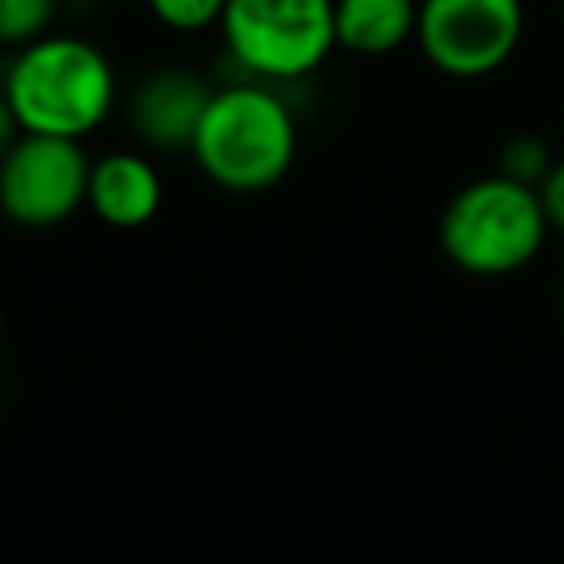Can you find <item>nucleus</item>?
Here are the masks:
<instances>
[{
	"label": "nucleus",
	"instance_id": "f257e3e1",
	"mask_svg": "<svg viewBox=\"0 0 564 564\" xmlns=\"http://www.w3.org/2000/svg\"><path fill=\"white\" fill-rule=\"evenodd\" d=\"M299 117L282 86L259 78H236L213 86L202 112L189 159L225 194H267L291 174L299 159Z\"/></svg>",
	"mask_w": 564,
	"mask_h": 564
},
{
	"label": "nucleus",
	"instance_id": "f03ea898",
	"mask_svg": "<svg viewBox=\"0 0 564 564\" xmlns=\"http://www.w3.org/2000/svg\"><path fill=\"white\" fill-rule=\"evenodd\" d=\"M24 132L89 140L120 105V74L86 35L47 32L12 51L0 82Z\"/></svg>",
	"mask_w": 564,
	"mask_h": 564
},
{
	"label": "nucleus",
	"instance_id": "7ed1b4c3",
	"mask_svg": "<svg viewBox=\"0 0 564 564\" xmlns=\"http://www.w3.org/2000/svg\"><path fill=\"white\" fill-rule=\"evenodd\" d=\"M549 217L541 209L538 186H525L507 174L460 186L437 220V243L445 259L476 279H507L530 267L549 240Z\"/></svg>",
	"mask_w": 564,
	"mask_h": 564
},
{
	"label": "nucleus",
	"instance_id": "20e7f679",
	"mask_svg": "<svg viewBox=\"0 0 564 564\" xmlns=\"http://www.w3.org/2000/svg\"><path fill=\"white\" fill-rule=\"evenodd\" d=\"M217 32L236 70L294 86L337 51V0H228Z\"/></svg>",
	"mask_w": 564,
	"mask_h": 564
},
{
	"label": "nucleus",
	"instance_id": "39448f33",
	"mask_svg": "<svg viewBox=\"0 0 564 564\" xmlns=\"http://www.w3.org/2000/svg\"><path fill=\"white\" fill-rule=\"evenodd\" d=\"M525 0H417V51L437 74L479 82L518 55Z\"/></svg>",
	"mask_w": 564,
	"mask_h": 564
},
{
	"label": "nucleus",
	"instance_id": "423d86ee",
	"mask_svg": "<svg viewBox=\"0 0 564 564\" xmlns=\"http://www.w3.org/2000/svg\"><path fill=\"white\" fill-rule=\"evenodd\" d=\"M89 166L86 140L24 132L0 159V213L28 232L66 225L86 209Z\"/></svg>",
	"mask_w": 564,
	"mask_h": 564
},
{
	"label": "nucleus",
	"instance_id": "0eeeda50",
	"mask_svg": "<svg viewBox=\"0 0 564 564\" xmlns=\"http://www.w3.org/2000/svg\"><path fill=\"white\" fill-rule=\"evenodd\" d=\"M213 86L189 66H155L124 97L128 128L151 151H189Z\"/></svg>",
	"mask_w": 564,
	"mask_h": 564
},
{
	"label": "nucleus",
	"instance_id": "6e6552de",
	"mask_svg": "<svg viewBox=\"0 0 564 564\" xmlns=\"http://www.w3.org/2000/svg\"><path fill=\"white\" fill-rule=\"evenodd\" d=\"M163 174L143 151H105L89 166V213L117 232L151 225L163 209Z\"/></svg>",
	"mask_w": 564,
	"mask_h": 564
},
{
	"label": "nucleus",
	"instance_id": "1a4fd4ad",
	"mask_svg": "<svg viewBox=\"0 0 564 564\" xmlns=\"http://www.w3.org/2000/svg\"><path fill=\"white\" fill-rule=\"evenodd\" d=\"M417 0H337V47L383 58L414 43Z\"/></svg>",
	"mask_w": 564,
	"mask_h": 564
},
{
	"label": "nucleus",
	"instance_id": "9d476101",
	"mask_svg": "<svg viewBox=\"0 0 564 564\" xmlns=\"http://www.w3.org/2000/svg\"><path fill=\"white\" fill-rule=\"evenodd\" d=\"M63 0H0V47L17 51L55 32Z\"/></svg>",
	"mask_w": 564,
	"mask_h": 564
},
{
	"label": "nucleus",
	"instance_id": "9b49d317",
	"mask_svg": "<svg viewBox=\"0 0 564 564\" xmlns=\"http://www.w3.org/2000/svg\"><path fill=\"white\" fill-rule=\"evenodd\" d=\"M155 24H163L174 35H205L220 28L228 0H143Z\"/></svg>",
	"mask_w": 564,
	"mask_h": 564
},
{
	"label": "nucleus",
	"instance_id": "f8f14e48",
	"mask_svg": "<svg viewBox=\"0 0 564 564\" xmlns=\"http://www.w3.org/2000/svg\"><path fill=\"white\" fill-rule=\"evenodd\" d=\"M553 159H556L553 148H549L538 132H518L499 148V166H495V171L514 182H525V186H541V178L549 174Z\"/></svg>",
	"mask_w": 564,
	"mask_h": 564
},
{
	"label": "nucleus",
	"instance_id": "ddd939ff",
	"mask_svg": "<svg viewBox=\"0 0 564 564\" xmlns=\"http://www.w3.org/2000/svg\"><path fill=\"white\" fill-rule=\"evenodd\" d=\"M538 197L549 217V228H553L556 236H564V155L553 159V166H549V174L538 186Z\"/></svg>",
	"mask_w": 564,
	"mask_h": 564
},
{
	"label": "nucleus",
	"instance_id": "4468645a",
	"mask_svg": "<svg viewBox=\"0 0 564 564\" xmlns=\"http://www.w3.org/2000/svg\"><path fill=\"white\" fill-rule=\"evenodd\" d=\"M20 135H24V128H20V120H17V112H12L9 97H4V89H0V159L9 155V148L20 140Z\"/></svg>",
	"mask_w": 564,
	"mask_h": 564
},
{
	"label": "nucleus",
	"instance_id": "2eb2a0df",
	"mask_svg": "<svg viewBox=\"0 0 564 564\" xmlns=\"http://www.w3.org/2000/svg\"><path fill=\"white\" fill-rule=\"evenodd\" d=\"M561 314H564V279H561Z\"/></svg>",
	"mask_w": 564,
	"mask_h": 564
},
{
	"label": "nucleus",
	"instance_id": "dca6fc26",
	"mask_svg": "<svg viewBox=\"0 0 564 564\" xmlns=\"http://www.w3.org/2000/svg\"><path fill=\"white\" fill-rule=\"evenodd\" d=\"M0 333H4V314H0Z\"/></svg>",
	"mask_w": 564,
	"mask_h": 564
}]
</instances>
